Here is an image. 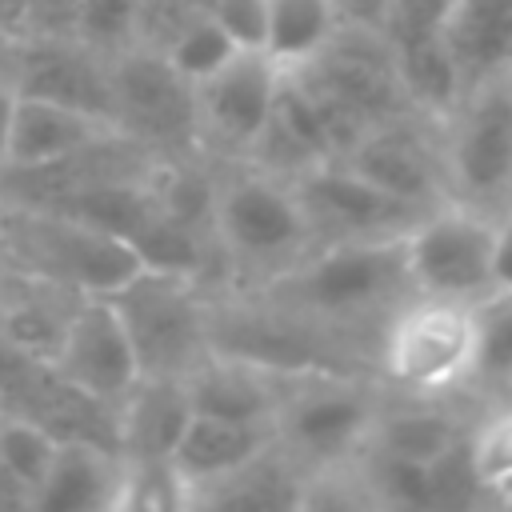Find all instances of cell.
<instances>
[{"label": "cell", "mask_w": 512, "mask_h": 512, "mask_svg": "<svg viewBox=\"0 0 512 512\" xmlns=\"http://www.w3.org/2000/svg\"><path fill=\"white\" fill-rule=\"evenodd\" d=\"M256 296L328 328L376 364V348L364 344V336L372 332L380 340L384 320L404 300H412L416 288L408 276L404 236H380L312 244V252L300 264H292L272 284L256 288Z\"/></svg>", "instance_id": "obj_1"}, {"label": "cell", "mask_w": 512, "mask_h": 512, "mask_svg": "<svg viewBox=\"0 0 512 512\" xmlns=\"http://www.w3.org/2000/svg\"><path fill=\"white\" fill-rule=\"evenodd\" d=\"M212 240L220 252L224 288L232 292L272 284L316 244L292 176L268 172L252 160L216 164Z\"/></svg>", "instance_id": "obj_2"}, {"label": "cell", "mask_w": 512, "mask_h": 512, "mask_svg": "<svg viewBox=\"0 0 512 512\" xmlns=\"http://www.w3.org/2000/svg\"><path fill=\"white\" fill-rule=\"evenodd\" d=\"M0 264L64 284L80 296H108L144 264L136 248L72 212L0 200Z\"/></svg>", "instance_id": "obj_3"}, {"label": "cell", "mask_w": 512, "mask_h": 512, "mask_svg": "<svg viewBox=\"0 0 512 512\" xmlns=\"http://www.w3.org/2000/svg\"><path fill=\"white\" fill-rule=\"evenodd\" d=\"M476 300L412 296L380 328L376 376L400 396H448L468 388L476 352Z\"/></svg>", "instance_id": "obj_4"}, {"label": "cell", "mask_w": 512, "mask_h": 512, "mask_svg": "<svg viewBox=\"0 0 512 512\" xmlns=\"http://www.w3.org/2000/svg\"><path fill=\"white\" fill-rule=\"evenodd\" d=\"M384 384L364 372L296 376L276 408V444L312 476L348 468L372 436Z\"/></svg>", "instance_id": "obj_5"}, {"label": "cell", "mask_w": 512, "mask_h": 512, "mask_svg": "<svg viewBox=\"0 0 512 512\" xmlns=\"http://www.w3.org/2000/svg\"><path fill=\"white\" fill-rule=\"evenodd\" d=\"M108 300L128 328L144 376H188L212 352L216 292L204 280L140 268Z\"/></svg>", "instance_id": "obj_6"}, {"label": "cell", "mask_w": 512, "mask_h": 512, "mask_svg": "<svg viewBox=\"0 0 512 512\" xmlns=\"http://www.w3.org/2000/svg\"><path fill=\"white\" fill-rule=\"evenodd\" d=\"M440 140L452 200L500 216L512 204V72L472 84L440 124Z\"/></svg>", "instance_id": "obj_7"}, {"label": "cell", "mask_w": 512, "mask_h": 512, "mask_svg": "<svg viewBox=\"0 0 512 512\" xmlns=\"http://www.w3.org/2000/svg\"><path fill=\"white\" fill-rule=\"evenodd\" d=\"M108 76H112V120L120 136L136 140L152 156L200 152L196 88L168 64L164 52L132 44L108 56Z\"/></svg>", "instance_id": "obj_8"}, {"label": "cell", "mask_w": 512, "mask_h": 512, "mask_svg": "<svg viewBox=\"0 0 512 512\" xmlns=\"http://www.w3.org/2000/svg\"><path fill=\"white\" fill-rule=\"evenodd\" d=\"M404 256L416 296L480 300L492 292L496 212L444 200L404 232Z\"/></svg>", "instance_id": "obj_9"}, {"label": "cell", "mask_w": 512, "mask_h": 512, "mask_svg": "<svg viewBox=\"0 0 512 512\" xmlns=\"http://www.w3.org/2000/svg\"><path fill=\"white\" fill-rule=\"evenodd\" d=\"M280 76L284 68L260 48H240L216 76L196 84V136L208 160L232 164L252 156L268 124Z\"/></svg>", "instance_id": "obj_10"}, {"label": "cell", "mask_w": 512, "mask_h": 512, "mask_svg": "<svg viewBox=\"0 0 512 512\" xmlns=\"http://www.w3.org/2000/svg\"><path fill=\"white\" fill-rule=\"evenodd\" d=\"M296 196L308 212L316 244L328 240H380V236H404L424 208H412L396 200L392 192L364 180L344 160H324L292 176Z\"/></svg>", "instance_id": "obj_11"}, {"label": "cell", "mask_w": 512, "mask_h": 512, "mask_svg": "<svg viewBox=\"0 0 512 512\" xmlns=\"http://www.w3.org/2000/svg\"><path fill=\"white\" fill-rule=\"evenodd\" d=\"M344 164L412 208L428 212V208L452 200L448 168H444V140H440L436 120L400 116V120L376 124L344 156Z\"/></svg>", "instance_id": "obj_12"}, {"label": "cell", "mask_w": 512, "mask_h": 512, "mask_svg": "<svg viewBox=\"0 0 512 512\" xmlns=\"http://www.w3.org/2000/svg\"><path fill=\"white\" fill-rule=\"evenodd\" d=\"M8 84L20 96L56 100L80 112H92L108 124L112 120V76L108 56L80 44L64 32H28L12 44L8 60Z\"/></svg>", "instance_id": "obj_13"}, {"label": "cell", "mask_w": 512, "mask_h": 512, "mask_svg": "<svg viewBox=\"0 0 512 512\" xmlns=\"http://www.w3.org/2000/svg\"><path fill=\"white\" fill-rule=\"evenodd\" d=\"M52 364L64 380H72L80 392L96 396L108 408H120V400L144 376L128 328L108 296H80Z\"/></svg>", "instance_id": "obj_14"}, {"label": "cell", "mask_w": 512, "mask_h": 512, "mask_svg": "<svg viewBox=\"0 0 512 512\" xmlns=\"http://www.w3.org/2000/svg\"><path fill=\"white\" fill-rule=\"evenodd\" d=\"M300 76H308L312 84L336 92L340 100H348L352 108H360L372 124H388L400 116H416L400 76H396V56L388 48V40L380 32L368 28H336V36L300 68H292Z\"/></svg>", "instance_id": "obj_15"}, {"label": "cell", "mask_w": 512, "mask_h": 512, "mask_svg": "<svg viewBox=\"0 0 512 512\" xmlns=\"http://www.w3.org/2000/svg\"><path fill=\"white\" fill-rule=\"evenodd\" d=\"M192 408L208 416H228V420H252V424H272L276 408L296 376L272 372L264 364L208 352L188 376Z\"/></svg>", "instance_id": "obj_16"}, {"label": "cell", "mask_w": 512, "mask_h": 512, "mask_svg": "<svg viewBox=\"0 0 512 512\" xmlns=\"http://www.w3.org/2000/svg\"><path fill=\"white\" fill-rule=\"evenodd\" d=\"M116 124L56 104V100H40V96H20L16 92V108H12V136H8V168L4 172H24V168H44L56 164L64 156H76L92 144H100L104 136H112Z\"/></svg>", "instance_id": "obj_17"}, {"label": "cell", "mask_w": 512, "mask_h": 512, "mask_svg": "<svg viewBox=\"0 0 512 512\" xmlns=\"http://www.w3.org/2000/svg\"><path fill=\"white\" fill-rule=\"evenodd\" d=\"M272 444H276V428L272 424L192 412L184 436L172 448V464L192 484V500H196V492H204L208 484H220L224 476L240 472L244 464H252Z\"/></svg>", "instance_id": "obj_18"}, {"label": "cell", "mask_w": 512, "mask_h": 512, "mask_svg": "<svg viewBox=\"0 0 512 512\" xmlns=\"http://www.w3.org/2000/svg\"><path fill=\"white\" fill-rule=\"evenodd\" d=\"M76 304L80 292L0 264V336L8 344L52 360Z\"/></svg>", "instance_id": "obj_19"}, {"label": "cell", "mask_w": 512, "mask_h": 512, "mask_svg": "<svg viewBox=\"0 0 512 512\" xmlns=\"http://www.w3.org/2000/svg\"><path fill=\"white\" fill-rule=\"evenodd\" d=\"M192 392L184 376H140V384L116 408L120 456L172 460L176 440L192 420Z\"/></svg>", "instance_id": "obj_20"}, {"label": "cell", "mask_w": 512, "mask_h": 512, "mask_svg": "<svg viewBox=\"0 0 512 512\" xmlns=\"http://www.w3.org/2000/svg\"><path fill=\"white\" fill-rule=\"evenodd\" d=\"M124 456L92 440H60L48 476L32 492L36 512H96L116 508Z\"/></svg>", "instance_id": "obj_21"}, {"label": "cell", "mask_w": 512, "mask_h": 512, "mask_svg": "<svg viewBox=\"0 0 512 512\" xmlns=\"http://www.w3.org/2000/svg\"><path fill=\"white\" fill-rule=\"evenodd\" d=\"M408 404H380V416L372 424L368 448L380 456L412 460V464H432L444 452H452L460 440H468V424L440 404V396H404Z\"/></svg>", "instance_id": "obj_22"}, {"label": "cell", "mask_w": 512, "mask_h": 512, "mask_svg": "<svg viewBox=\"0 0 512 512\" xmlns=\"http://www.w3.org/2000/svg\"><path fill=\"white\" fill-rule=\"evenodd\" d=\"M248 160L268 168V172H280V176H300L304 168L332 160L324 132H320V120H316V108H312V96L292 72L280 76L268 124H264Z\"/></svg>", "instance_id": "obj_23"}, {"label": "cell", "mask_w": 512, "mask_h": 512, "mask_svg": "<svg viewBox=\"0 0 512 512\" xmlns=\"http://www.w3.org/2000/svg\"><path fill=\"white\" fill-rule=\"evenodd\" d=\"M308 484H312V472H304L280 444H272L268 452H260L240 472H232L220 484H208L204 492H196L192 508H256V512H264V508H304L308 504Z\"/></svg>", "instance_id": "obj_24"}, {"label": "cell", "mask_w": 512, "mask_h": 512, "mask_svg": "<svg viewBox=\"0 0 512 512\" xmlns=\"http://www.w3.org/2000/svg\"><path fill=\"white\" fill-rule=\"evenodd\" d=\"M444 36L464 72V92L496 72H512V0H456Z\"/></svg>", "instance_id": "obj_25"}, {"label": "cell", "mask_w": 512, "mask_h": 512, "mask_svg": "<svg viewBox=\"0 0 512 512\" xmlns=\"http://www.w3.org/2000/svg\"><path fill=\"white\" fill-rule=\"evenodd\" d=\"M392 56H396V76H400V88H404L412 112L444 124L464 96V72L456 64L448 36L436 32V36L400 44V48H392Z\"/></svg>", "instance_id": "obj_26"}, {"label": "cell", "mask_w": 512, "mask_h": 512, "mask_svg": "<svg viewBox=\"0 0 512 512\" xmlns=\"http://www.w3.org/2000/svg\"><path fill=\"white\" fill-rule=\"evenodd\" d=\"M332 0H268V28H264V56L276 60L284 72L308 64L332 36H336Z\"/></svg>", "instance_id": "obj_27"}, {"label": "cell", "mask_w": 512, "mask_h": 512, "mask_svg": "<svg viewBox=\"0 0 512 512\" xmlns=\"http://www.w3.org/2000/svg\"><path fill=\"white\" fill-rule=\"evenodd\" d=\"M476 352L468 388L504 392L512 388V292L492 288L476 304Z\"/></svg>", "instance_id": "obj_28"}, {"label": "cell", "mask_w": 512, "mask_h": 512, "mask_svg": "<svg viewBox=\"0 0 512 512\" xmlns=\"http://www.w3.org/2000/svg\"><path fill=\"white\" fill-rule=\"evenodd\" d=\"M56 448H60V440L48 428H40L36 420L0 412V468L28 492V500L40 488V480L48 476Z\"/></svg>", "instance_id": "obj_29"}, {"label": "cell", "mask_w": 512, "mask_h": 512, "mask_svg": "<svg viewBox=\"0 0 512 512\" xmlns=\"http://www.w3.org/2000/svg\"><path fill=\"white\" fill-rule=\"evenodd\" d=\"M116 508H140V512L192 508V484L180 476V468L172 460H156V456L132 460V456H124Z\"/></svg>", "instance_id": "obj_30"}, {"label": "cell", "mask_w": 512, "mask_h": 512, "mask_svg": "<svg viewBox=\"0 0 512 512\" xmlns=\"http://www.w3.org/2000/svg\"><path fill=\"white\" fill-rule=\"evenodd\" d=\"M240 52V44L204 12V16H196L168 48H164V56H168V64L196 88L200 80H208V76H216L232 56Z\"/></svg>", "instance_id": "obj_31"}, {"label": "cell", "mask_w": 512, "mask_h": 512, "mask_svg": "<svg viewBox=\"0 0 512 512\" xmlns=\"http://www.w3.org/2000/svg\"><path fill=\"white\" fill-rule=\"evenodd\" d=\"M140 0H80L72 16V36L100 56H116L136 44Z\"/></svg>", "instance_id": "obj_32"}, {"label": "cell", "mask_w": 512, "mask_h": 512, "mask_svg": "<svg viewBox=\"0 0 512 512\" xmlns=\"http://www.w3.org/2000/svg\"><path fill=\"white\" fill-rule=\"evenodd\" d=\"M468 452H472V468H476L480 484L492 496L512 484V404L496 408L488 420H480L472 428Z\"/></svg>", "instance_id": "obj_33"}, {"label": "cell", "mask_w": 512, "mask_h": 512, "mask_svg": "<svg viewBox=\"0 0 512 512\" xmlns=\"http://www.w3.org/2000/svg\"><path fill=\"white\" fill-rule=\"evenodd\" d=\"M204 12H208V0H140L136 44L152 48V52H164Z\"/></svg>", "instance_id": "obj_34"}, {"label": "cell", "mask_w": 512, "mask_h": 512, "mask_svg": "<svg viewBox=\"0 0 512 512\" xmlns=\"http://www.w3.org/2000/svg\"><path fill=\"white\" fill-rule=\"evenodd\" d=\"M452 4L456 0H392L388 16L380 24V36L388 40V48L436 36V32H444V24L452 16Z\"/></svg>", "instance_id": "obj_35"}, {"label": "cell", "mask_w": 512, "mask_h": 512, "mask_svg": "<svg viewBox=\"0 0 512 512\" xmlns=\"http://www.w3.org/2000/svg\"><path fill=\"white\" fill-rule=\"evenodd\" d=\"M208 16H212L240 48H264L268 0H208Z\"/></svg>", "instance_id": "obj_36"}, {"label": "cell", "mask_w": 512, "mask_h": 512, "mask_svg": "<svg viewBox=\"0 0 512 512\" xmlns=\"http://www.w3.org/2000/svg\"><path fill=\"white\" fill-rule=\"evenodd\" d=\"M388 4L392 0H332V12H336V24L340 28H368V32H380L384 16H388Z\"/></svg>", "instance_id": "obj_37"}, {"label": "cell", "mask_w": 512, "mask_h": 512, "mask_svg": "<svg viewBox=\"0 0 512 512\" xmlns=\"http://www.w3.org/2000/svg\"><path fill=\"white\" fill-rule=\"evenodd\" d=\"M492 288L512 292V204L496 216V256H492Z\"/></svg>", "instance_id": "obj_38"}, {"label": "cell", "mask_w": 512, "mask_h": 512, "mask_svg": "<svg viewBox=\"0 0 512 512\" xmlns=\"http://www.w3.org/2000/svg\"><path fill=\"white\" fill-rule=\"evenodd\" d=\"M80 0H32V32H64L72 36V16Z\"/></svg>", "instance_id": "obj_39"}, {"label": "cell", "mask_w": 512, "mask_h": 512, "mask_svg": "<svg viewBox=\"0 0 512 512\" xmlns=\"http://www.w3.org/2000/svg\"><path fill=\"white\" fill-rule=\"evenodd\" d=\"M0 28L20 40L32 32V0H0Z\"/></svg>", "instance_id": "obj_40"}, {"label": "cell", "mask_w": 512, "mask_h": 512, "mask_svg": "<svg viewBox=\"0 0 512 512\" xmlns=\"http://www.w3.org/2000/svg\"><path fill=\"white\" fill-rule=\"evenodd\" d=\"M12 108H16V88L0 80V176L8 168V136H12Z\"/></svg>", "instance_id": "obj_41"}, {"label": "cell", "mask_w": 512, "mask_h": 512, "mask_svg": "<svg viewBox=\"0 0 512 512\" xmlns=\"http://www.w3.org/2000/svg\"><path fill=\"white\" fill-rule=\"evenodd\" d=\"M0 508H32V500H28V492L0 468Z\"/></svg>", "instance_id": "obj_42"}, {"label": "cell", "mask_w": 512, "mask_h": 512, "mask_svg": "<svg viewBox=\"0 0 512 512\" xmlns=\"http://www.w3.org/2000/svg\"><path fill=\"white\" fill-rule=\"evenodd\" d=\"M12 44H16V40H12V36H8L4 28H0V80H8V60H12Z\"/></svg>", "instance_id": "obj_43"}, {"label": "cell", "mask_w": 512, "mask_h": 512, "mask_svg": "<svg viewBox=\"0 0 512 512\" xmlns=\"http://www.w3.org/2000/svg\"><path fill=\"white\" fill-rule=\"evenodd\" d=\"M496 500H504V504H512V484H508V488H500V492H496Z\"/></svg>", "instance_id": "obj_44"}]
</instances>
